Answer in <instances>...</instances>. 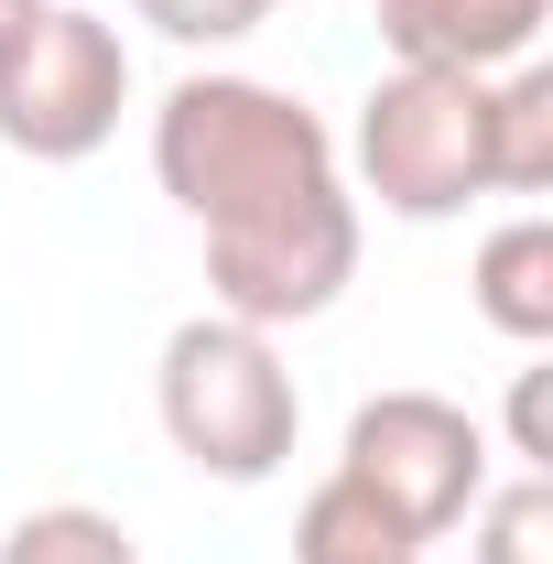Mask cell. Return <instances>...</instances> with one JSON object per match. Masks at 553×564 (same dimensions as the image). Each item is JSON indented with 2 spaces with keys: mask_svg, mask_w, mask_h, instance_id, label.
Instances as JSON below:
<instances>
[{
  "mask_svg": "<svg viewBox=\"0 0 553 564\" xmlns=\"http://www.w3.org/2000/svg\"><path fill=\"white\" fill-rule=\"evenodd\" d=\"M152 174L207 239L217 315L282 337L358 282V196H347L337 131L272 76H174L152 109Z\"/></svg>",
  "mask_w": 553,
  "mask_h": 564,
  "instance_id": "6da1fadb",
  "label": "cell"
},
{
  "mask_svg": "<svg viewBox=\"0 0 553 564\" xmlns=\"http://www.w3.org/2000/svg\"><path fill=\"white\" fill-rule=\"evenodd\" d=\"M152 413L174 434V456L217 478V489H261L282 478L293 434H304V391L261 326L239 315H185L163 337V369H152Z\"/></svg>",
  "mask_w": 553,
  "mask_h": 564,
  "instance_id": "7a4b0ae2",
  "label": "cell"
},
{
  "mask_svg": "<svg viewBox=\"0 0 553 564\" xmlns=\"http://www.w3.org/2000/svg\"><path fill=\"white\" fill-rule=\"evenodd\" d=\"M358 196H380V217H467L478 196H499L488 174V76H445V66H391L358 98Z\"/></svg>",
  "mask_w": 553,
  "mask_h": 564,
  "instance_id": "3957f363",
  "label": "cell"
},
{
  "mask_svg": "<svg viewBox=\"0 0 553 564\" xmlns=\"http://www.w3.org/2000/svg\"><path fill=\"white\" fill-rule=\"evenodd\" d=\"M337 478L369 510H391L423 554L478 510L488 489V423L445 391H369L347 413V445H337Z\"/></svg>",
  "mask_w": 553,
  "mask_h": 564,
  "instance_id": "277c9868",
  "label": "cell"
},
{
  "mask_svg": "<svg viewBox=\"0 0 553 564\" xmlns=\"http://www.w3.org/2000/svg\"><path fill=\"white\" fill-rule=\"evenodd\" d=\"M120 109H131V44H120V22L55 0L33 22V44L11 55V76H0V141L22 163H87L98 141L120 131Z\"/></svg>",
  "mask_w": 553,
  "mask_h": 564,
  "instance_id": "5b68a950",
  "label": "cell"
},
{
  "mask_svg": "<svg viewBox=\"0 0 553 564\" xmlns=\"http://www.w3.org/2000/svg\"><path fill=\"white\" fill-rule=\"evenodd\" d=\"M380 44L402 66H445V76H499L543 44L553 0H369Z\"/></svg>",
  "mask_w": 553,
  "mask_h": 564,
  "instance_id": "8992f818",
  "label": "cell"
},
{
  "mask_svg": "<svg viewBox=\"0 0 553 564\" xmlns=\"http://www.w3.org/2000/svg\"><path fill=\"white\" fill-rule=\"evenodd\" d=\"M478 326H499L510 348H553V217H499L478 239V272H467Z\"/></svg>",
  "mask_w": 553,
  "mask_h": 564,
  "instance_id": "52a82bcc",
  "label": "cell"
},
{
  "mask_svg": "<svg viewBox=\"0 0 553 564\" xmlns=\"http://www.w3.org/2000/svg\"><path fill=\"white\" fill-rule=\"evenodd\" d=\"M488 174H499V196H553V66L543 55L488 76Z\"/></svg>",
  "mask_w": 553,
  "mask_h": 564,
  "instance_id": "ba28073f",
  "label": "cell"
},
{
  "mask_svg": "<svg viewBox=\"0 0 553 564\" xmlns=\"http://www.w3.org/2000/svg\"><path fill=\"white\" fill-rule=\"evenodd\" d=\"M293 564H423V543L391 510H369L347 478H326V489L293 510Z\"/></svg>",
  "mask_w": 553,
  "mask_h": 564,
  "instance_id": "9c48e42d",
  "label": "cell"
},
{
  "mask_svg": "<svg viewBox=\"0 0 553 564\" xmlns=\"http://www.w3.org/2000/svg\"><path fill=\"white\" fill-rule=\"evenodd\" d=\"M0 564H141V543H131V521H109L87 499H44V510L11 521Z\"/></svg>",
  "mask_w": 553,
  "mask_h": 564,
  "instance_id": "30bf717a",
  "label": "cell"
},
{
  "mask_svg": "<svg viewBox=\"0 0 553 564\" xmlns=\"http://www.w3.org/2000/svg\"><path fill=\"white\" fill-rule=\"evenodd\" d=\"M478 564H553V478H510V489H478Z\"/></svg>",
  "mask_w": 553,
  "mask_h": 564,
  "instance_id": "8fae6325",
  "label": "cell"
},
{
  "mask_svg": "<svg viewBox=\"0 0 553 564\" xmlns=\"http://www.w3.org/2000/svg\"><path fill=\"white\" fill-rule=\"evenodd\" d=\"M131 11L163 33V44H196V55H207V44H239V33L272 22V0H131Z\"/></svg>",
  "mask_w": 553,
  "mask_h": 564,
  "instance_id": "7c38bea8",
  "label": "cell"
},
{
  "mask_svg": "<svg viewBox=\"0 0 553 564\" xmlns=\"http://www.w3.org/2000/svg\"><path fill=\"white\" fill-rule=\"evenodd\" d=\"M44 11H55V0H0V76H11V55L33 44V22H44Z\"/></svg>",
  "mask_w": 553,
  "mask_h": 564,
  "instance_id": "4fadbf2b",
  "label": "cell"
}]
</instances>
